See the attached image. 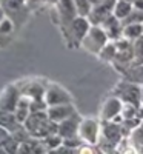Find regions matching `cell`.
<instances>
[{
  "label": "cell",
  "instance_id": "cell-3",
  "mask_svg": "<svg viewBox=\"0 0 143 154\" xmlns=\"http://www.w3.org/2000/svg\"><path fill=\"white\" fill-rule=\"evenodd\" d=\"M89 28H91V23L88 17H80V16H77L66 26H62L63 34L66 37V42L69 46H79L85 38V35L88 34Z\"/></svg>",
  "mask_w": 143,
  "mask_h": 154
},
{
  "label": "cell",
  "instance_id": "cell-30",
  "mask_svg": "<svg viewBox=\"0 0 143 154\" xmlns=\"http://www.w3.org/2000/svg\"><path fill=\"white\" fill-rule=\"evenodd\" d=\"M5 14H6V12H5V9H3L2 6H0V22H2V20H3L5 17H6Z\"/></svg>",
  "mask_w": 143,
  "mask_h": 154
},
{
  "label": "cell",
  "instance_id": "cell-13",
  "mask_svg": "<svg viewBox=\"0 0 143 154\" xmlns=\"http://www.w3.org/2000/svg\"><path fill=\"white\" fill-rule=\"evenodd\" d=\"M100 28L105 31V34L108 35L109 40H117V38L122 37V32H123V25H122V20H119L114 14L109 16L105 22L100 25Z\"/></svg>",
  "mask_w": 143,
  "mask_h": 154
},
{
  "label": "cell",
  "instance_id": "cell-34",
  "mask_svg": "<svg viewBox=\"0 0 143 154\" xmlns=\"http://www.w3.org/2000/svg\"><path fill=\"white\" fill-rule=\"evenodd\" d=\"M140 109L143 111V86H141V108Z\"/></svg>",
  "mask_w": 143,
  "mask_h": 154
},
{
  "label": "cell",
  "instance_id": "cell-28",
  "mask_svg": "<svg viewBox=\"0 0 143 154\" xmlns=\"http://www.w3.org/2000/svg\"><path fill=\"white\" fill-rule=\"evenodd\" d=\"M132 6H134L135 9L143 11V0H134V2H132Z\"/></svg>",
  "mask_w": 143,
  "mask_h": 154
},
{
  "label": "cell",
  "instance_id": "cell-16",
  "mask_svg": "<svg viewBox=\"0 0 143 154\" xmlns=\"http://www.w3.org/2000/svg\"><path fill=\"white\" fill-rule=\"evenodd\" d=\"M123 79L143 86V65H137V66H131L129 69H126L123 72Z\"/></svg>",
  "mask_w": 143,
  "mask_h": 154
},
{
  "label": "cell",
  "instance_id": "cell-35",
  "mask_svg": "<svg viewBox=\"0 0 143 154\" xmlns=\"http://www.w3.org/2000/svg\"><path fill=\"white\" fill-rule=\"evenodd\" d=\"M97 154H105V152H103L102 149H99V152H97Z\"/></svg>",
  "mask_w": 143,
  "mask_h": 154
},
{
  "label": "cell",
  "instance_id": "cell-11",
  "mask_svg": "<svg viewBox=\"0 0 143 154\" xmlns=\"http://www.w3.org/2000/svg\"><path fill=\"white\" fill-rule=\"evenodd\" d=\"M82 119L77 116V112L72 117L63 120L62 123H59V131L57 134L65 140V139H71V137H77L79 136V125H80Z\"/></svg>",
  "mask_w": 143,
  "mask_h": 154
},
{
  "label": "cell",
  "instance_id": "cell-24",
  "mask_svg": "<svg viewBox=\"0 0 143 154\" xmlns=\"http://www.w3.org/2000/svg\"><path fill=\"white\" fill-rule=\"evenodd\" d=\"M74 5H75V9H77V14L80 17H88L91 8H93L89 3V0H74Z\"/></svg>",
  "mask_w": 143,
  "mask_h": 154
},
{
  "label": "cell",
  "instance_id": "cell-9",
  "mask_svg": "<svg viewBox=\"0 0 143 154\" xmlns=\"http://www.w3.org/2000/svg\"><path fill=\"white\" fill-rule=\"evenodd\" d=\"M57 16H59V23L62 26H66L68 23H71L77 16V9L74 5V0H59L57 5Z\"/></svg>",
  "mask_w": 143,
  "mask_h": 154
},
{
  "label": "cell",
  "instance_id": "cell-14",
  "mask_svg": "<svg viewBox=\"0 0 143 154\" xmlns=\"http://www.w3.org/2000/svg\"><path fill=\"white\" fill-rule=\"evenodd\" d=\"M20 99V93L16 89V86H9L6 91L0 96V111H11L14 112Z\"/></svg>",
  "mask_w": 143,
  "mask_h": 154
},
{
  "label": "cell",
  "instance_id": "cell-17",
  "mask_svg": "<svg viewBox=\"0 0 143 154\" xmlns=\"http://www.w3.org/2000/svg\"><path fill=\"white\" fill-rule=\"evenodd\" d=\"M132 3L131 2H126V0H115V5H114V11L112 14L119 19V20H125L132 11Z\"/></svg>",
  "mask_w": 143,
  "mask_h": 154
},
{
  "label": "cell",
  "instance_id": "cell-26",
  "mask_svg": "<svg viewBox=\"0 0 143 154\" xmlns=\"http://www.w3.org/2000/svg\"><path fill=\"white\" fill-rule=\"evenodd\" d=\"M97 152H99V149L94 145H89V143H82L74 151V154H97Z\"/></svg>",
  "mask_w": 143,
  "mask_h": 154
},
{
  "label": "cell",
  "instance_id": "cell-33",
  "mask_svg": "<svg viewBox=\"0 0 143 154\" xmlns=\"http://www.w3.org/2000/svg\"><path fill=\"white\" fill-rule=\"evenodd\" d=\"M48 154H59V152H57V149H49Z\"/></svg>",
  "mask_w": 143,
  "mask_h": 154
},
{
  "label": "cell",
  "instance_id": "cell-7",
  "mask_svg": "<svg viewBox=\"0 0 143 154\" xmlns=\"http://www.w3.org/2000/svg\"><path fill=\"white\" fill-rule=\"evenodd\" d=\"M45 102L48 106H57V105L71 103L72 99H71V94L65 88H62L60 85H56V83H51L45 89Z\"/></svg>",
  "mask_w": 143,
  "mask_h": 154
},
{
  "label": "cell",
  "instance_id": "cell-31",
  "mask_svg": "<svg viewBox=\"0 0 143 154\" xmlns=\"http://www.w3.org/2000/svg\"><path fill=\"white\" fill-rule=\"evenodd\" d=\"M42 2H45V0H26V3H29V5H34V3H42Z\"/></svg>",
  "mask_w": 143,
  "mask_h": 154
},
{
  "label": "cell",
  "instance_id": "cell-27",
  "mask_svg": "<svg viewBox=\"0 0 143 154\" xmlns=\"http://www.w3.org/2000/svg\"><path fill=\"white\" fill-rule=\"evenodd\" d=\"M74 151H75V149L68 148V146H65V145H62L60 148H57V152H59V154H74Z\"/></svg>",
  "mask_w": 143,
  "mask_h": 154
},
{
  "label": "cell",
  "instance_id": "cell-38",
  "mask_svg": "<svg viewBox=\"0 0 143 154\" xmlns=\"http://www.w3.org/2000/svg\"><path fill=\"white\" fill-rule=\"evenodd\" d=\"M46 154H48V152H46Z\"/></svg>",
  "mask_w": 143,
  "mask_h": 154
},
{
  "label": "cell",
  "instance_id": "cell-2",
  "mask_svg": "<svg viewBox=\"0 0 143 154\" xmlns=\"http://www.w3.org/2000/svg\"><path fill=\"white\" fill-rule=\"evenodd\" d=\"M123 131L120 123H114L111 120H102L100 125V137L97 145L103 152H108L115 149V146L120 143V140L123 139Z\"/></svg>",
  "mask_w": 143,
  "mask_h": 154
},
{
  "label": "cell",
  "instance_id": "cell-10",
  "mask_svg": "<svg viewBox=\"0 0 143 154\" xmlns=\"http://www.w3.org/2000/svg\"><path fill=\"white\" fill-rule=\"evenodd\" d=\"M122 108H123V102L119 97L112 96L103 103L102 111H100V119L102 120H114L117 116H120Z\"/></svg>",
  "mask_w": 143,
  "mask_h": 154
},
{
  "label": "cell",
  "instance_id": "cell-18",
  "mask_svg": "<svg viewBox=\"0 0 143 154\" xmlns=\"http://www.w3.org/2000/svg\"><path fill=\"white\" fill-rule=\"evenodd\" d=\"M141 35H143V25H141V23L126 25V26H123L122 37H125L126 40H129V42L137 40V38H138V37H141Z\"/></svg>",
  "mask_w": 143,
  "mask_h": 154
},
{
  "label": "cell",
  "instance_id": "cell-29",
  "mask_svg": "<svg viewBox=\"0 0 143 154\" xmlns=\"http://www.w3.org/2000/svg\"><path fill=\"white\" fill-rule=\"evenodd\" d=\"M105 2H108V0H89L91 6H97V5H102V3H105Z\"/></svg>",
  "mask_w": 143,
  "mask_h": 154
},
{
  "label": "cell",
  "instance_id": "cell-19",
  "mask_svg": "<svg viewBox=\"0 0 143 154\" xmlns=\"http://www.w3.org/2000/svg\"><path fill=\"white\" fill-rule=\"evenodd\" d=\"M128 137L132 142V145L135 146V149L138 151V154H143V122Z\"/></svg>",
  "mask_w": 143,
  "mask_h": 154
},
{
  "label": "cell",
  "instance_id": "cell-1",
  "mask_svg": "<svg viewBox=\"0 0 143 154\" xmlns=\"http://www.w3.org/2000/svg\"><path fill=\"white\" fill-rule=\"evenodd\" d=\"M25 130L32 139H46L53 134H57L59 125L49 119L46 111H35L28 116L23 123Z\"/></svg>",
  "mask_w": 143,
  "mask_h": 154
},
{
  "label": "cell",
  "instance_id": "cell-22",
  "mask_svg": "<svg viewBox=\"0 0 143 154\" xmlns=\"http://www.w3.org/2000/svg\"><path fill=\"white\" fill-rule=\"evenodd\" d=\"M25 5H26V0H2L0 2V6L5 9V12H17Z\"/></svg>",
  "mask_w": 143,
  "mask_h": 154
},
{
  "label": "cell",
  "instance_id": "cell-12",
  "mask_svg": "<svg viewBox=\"0 0 143 154\" xmlns=\"http://www.w3.org/2000/svg\"><path fill=\"white\" fill-rule=\"evenodd\" d=\"M49 119L54 123H62L63 120H66L75 114V108L72 103H66V105H57V106H48L46 109Z\"/></svg>",
  "mask_w": 143,
  "mask_h": 154
},
{
  "label": "cell",
  "instance_id": "cell-4",
  "mask_svg": "<svg viewBox=\"0 0 143 154\" xmlns=\"http://www.w3.org/2000/svg\"><path fill=\"white\" fill-rule=\"evenodd\" d=\"M115 97H119L123 103H131L137 108H141V86L122 80L115 88Z\"/></svg>",
  "mask_w": 143,
  "mask_h": 154
},
{
  "label": "cell",
  "instance_id": "cell-5",
  "mask_svg": "<svg viewBox=\"0 0 143 154\" xmlns=\"http://www.w3.org/2000/svg\"><path fill=\"white\" fill-rule=\"evenodd\" d=\"M108 42H109V38L105 34V31H103L100 26H94V25H91L88 34L85 35V38L82 40L80 45L88 51V53H93V54L99 56V53L103 49V46H105Z\"/></svg>",
  "mask_w": 143,
  "mask_h": 154
},
{
  "label": "cell",
  "instance_id": "cell-36",
  "mask_svg": "<svg viewBox=\"0 0 143 154\" xmlns=\"http://www.w3.org/2000/svg\"><path fill=\"white\" fill-rule=\"evenodd\" d=\"M126 2H131V3H132V2H134V0H126Z\"/></svg>",
  "mask_w": 143,
  "mask_h": 154
},
{
  "label": "cell",
  "instance_id": "cell-21",
  "mask_svg": "<svg viewBox=\"0 0 143 154\" xmlns=\"http://www.w3.org/2000/svg\"><path fill=\"white\" fill-rule=\"evenodd\" d=\"M134 46V60H132V66L143 65V35L138 37L137 40L132 42Z\"/></svg>",
  "mask_w": 143,
  "mask_h": 154
},
{
  "label": "cell",
  "instance_id": "cell-25",
  "mask_svg": "<svg viewBox=\"0 0 143 154\" xmlns=\"http://www.w3.org/2000/svg\"><path fill=\"white\" fill-rule=\"evenodd\" d=\"M12 31H14V23L9 17H5L0 22V37H8L12 34Z\"/></svg>",
  "mask_w": 143,
  "mask_h": 154
},
{
  "label": "cell",
  "instance_id": "cell-20",
  "mask_svg": "<svg viewBox=\"0 0 143 154\" xmlns=\"http://www.w3.org/2000/svg\"><path fill=\"white\" fill-rule=\"evenodd\" d=\"M115 43H114V40H109L105 46H103V49L99 53V57L102 59V60H105V62H114V59H115Z\"/></svg>",
  "mask_w": 143,
  "mask_h": 154
},
{
  "label": "cell",
  "instance_id": "cell-8",
  "mask_svg": "<svg viewBox=\"0 0 143 154\" xmlns=\"http://www.w3.org/2000/svg\"><path fill=\"white\" fill-rule=\"evenodd\" d=\"M114 5H115V0H108V2L93 6L88 14V20L91 25L94 26H100V25L105 22L109 16H112V11H114Z\"/></svg>",
  "mask_w": 143,
  "mask_h": 154
},
{
  "label": "cell",
  "instance_id": "cell-32",
  "mask_svg": "<svg viewBox=\"0 0 143 154\" xmlns=\"http://www.w3.org/2000/svg\"><path fill=\"white\" fill-rule=\"evenodd\" d=\"M45 2H46V3H49V5H54V6H56L59 0H45Z\"/></svg>",
  "mask_w": 143,
  "mask_h": 154
},
{
  "label": "cell",
  "instance_id": "cell-6",
  "mask_svg": "<svg viewBox=\"0 0 143 154\" xmlns=\"http://www.w3.org/2000/svg\"><path fill=\"white\" fill-rule=\"evenodd\" d=\"M79 137L83 143L96 145L100 137V123L94 119H82L79 125Z\"/></svg>",
  "mask_w": 143,
  "mask_h": 154
},
{
  "label": "cell",
  "instance_id": "cell-15",
  "mask_svg": "<svg viewBox=\"0 0 143 154\" xmlns=\"http://www.w3.org/2000/svg\"><path fill=\"white\" fill-rule=\"evenodd\" d=\"M0 126L6 130L9 134H14L17 130L23 126V123H20L16 117L14 112L11 111H0Z\"/></svg>",
  "mask_w": 143,
  "mask_h": 154
},
{
  "label": "cell",
  "instance_id": "cell-23",
  "mask_svg": "<svg viewBox=\"0 0 143 154\" xmlns=\"http://www.w3.org/2000/svg\"><path fill=\"white\" fill-rule=\"evenodd\" d=\"M135 23H141L143 25V11L132 8L131 14H129L125 20H122V25L126 26V25H135Z\"/></svg>",
  "mask_w": 143,
  "mask_h": 154
},
{
  "label": "cell",
  "instance_id": "cell-37",
  "mask_svg": "<svg viewBox=\"0 0 143 154\" xmlns=\"http://www.w3.org/2000/svg\"><path fill=\"white\" fill-rule=\"evenodd\" d=\"M0 2H2V0H0Z\"/></svg>",
  "mask_w": 143,
  "mask_h": 154
}]
</instances>
